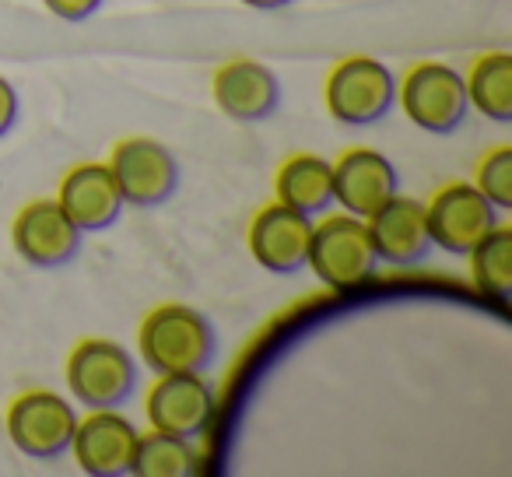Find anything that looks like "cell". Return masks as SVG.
<instances>
[{
    "label": "cell",
    "instance_id": "9a60e30c",
    "mask_svg": "<svg viewBox=\"0 0 512 477\" xmlns=\"http://www.w3.org/2000/svg\"><path fill=\"white\" fill-rule=\"evenodd\" d=\"M330 165H334V204L355 218H369L393 193H400L397 169L376 148H351Z\"/></svg>",
    "mask_w": 512,
    "mask_h": 477
},
{
    "label": "cell",
    "instance_id": "e0dca14e",
    "mask_svg": "<svg viewBox=\"0 0 512 477\" xmlns=\"http://www.w3.org/2000/svg\"><path fill=\"white\" fill-rule=\"evenodd\" d=\"M274 200L320 218L334 207V165L320 155H292L274 172Z\"/></svg>",
    "mask_w": 512,
    "mask_h": 477
},
{
    "label": "cell",
    "instance_id": "5bb4252c",
    "mask_svg": "<svg viewBox=\"0 0 512 477\" xmlns=\"http://www.w3.org/2000/svg\"><path fill=\"white\" fill-rule=\"evenodd\" d=\"M365 225H369V239H372V250H376L379 264L414 267L432 250L425 204L414 197L393 193L383 207H376V211L365 218Z\"/></svg>",
    "mask_w": 512,
    "mask_h": 477
},
{
    "label": "cell",
    "instance_id": "277c9868",
    "mask_svg": "<svg viewBox=\"0 0 512 477\" xmlns=\"http://www.w3.org/2000/svg\"><path fill=\"white\" fill-rule=\"evenodd\" d=\"M327 113L341 127H376L397 106V78L383 60L348 57L323 81Z\"/></svg>",
    "mask_w": 512,
    "mask_h": 477
},
{
    "label": "cell",
    "instance_id": "ffe728a7",
    "mask_svg": "<svg viewBox=\"0 0 512 477\" xmlns=\"http://www.w3.org/2000/svg\"><path fill=\"white\" fill-rule=\"evenodd\" d=\"M470 278L481 292L495 299H509L512 292V228L495 225L481 243L467 253Z\"/></svg>",
    "mask_w": 512,
    "mask_h": 477
},
{
    "label": "cell",
    "instance_id": "9c48e42d",
    "mask_svg": "<svg viewBox=\"0 0 512 477\" xmlns=\"http://www.w3.org/2000/svg\"><path fill=\"white\" fill-rule=\"evenodd\" d=\"M85 232L64 214L53 200H32L11 221V246L36 271H57L67 267L81 253Z\"/></svg>",
    "mask_w": 512,
    "mask_h": 477
},
{
    "label": "cell",
    "instance_id": "cb8c5ba5",
    "mask_svg": "<svg viewBox=\"0 0 512 477\" xmlns=\"http://www.w3.org/2000/svg\"><path fill=\"white\" fill-rule=\"evenodd\" d=\"M239 4H246V8H253V11H281V8H288L292 0H239Z\"/></svg>",
    "mask_w": 512,
    "mask_h": 477
},
{
    "label": "cell",
    "instance_id": "2e32d148",
    "mask_svg": "<svg viewBox=\"0 0 512 477\" xmlns=\"http://www.w3.org/2000/svg\"><path fill=\"white\" fill-rule=\"evenodd\" d=\"M57 204L64 214L81 228L85 235L106 232L120 221L123 214V193L116 186L109 162H81L60 179Z\"/></svg>",
    "mask_w": 512,
    "mask_h": 477
},
{
    "label": "cell",
    "instance_id": "44dd1931",
    "mask_svg": "<svg viewBox=\"0 0 512 477\" xmlns=\"http://www.w3.org/2000/svg\"><path fill=\"white\" fill-rule=\"evenodd\" d=\"M474 186L498 207V211H509L512 207V148L509 144L488 151V155L477 162Z\"/></svg>",
    "mask_w": 512,
    "mask_h": 477
},
{
    "label": "cell",
    "instance_id": "4fadbf2b",
    "mask_svg": "<svg viewBox=\"0 0 512 477\" xmlns=\"http://www.w3.org/2000/svg\"><path fill=\"white\" fill-rule=\"evenodd\" d=\"M211 95L232 123H264L281 106V81L260 60H228L214 71Z\"/></svg>",
    "mask_w": 512,
    "mask_h": 477
},
{
    "label": "cell",
    "instance_id": "ac0fdd59",
    "mask_svg": "<svg viewBox=\"0 0 512 477\" xmlns=\"http://www.w3.org/2000/svg\"><path fill=\"white\" fill-rule=\"evenodd\" d=\"M470 109L491 123H512V53H484L463 74Z\"/></svg>",
    "mask_w": 512,
    "mask_h": 477
},
{
    "label": "cell",
    "instance_id": "52a82bcc",
    "mask_svg": "<svg viewBox=\"0 0 512 477\" xmlns=\"http://www.w3.org/2000/svg\"><path fill=\"white\" fill-rule=\"evenodd\" d=\"M109 172L127 207H162L179 190V162L155 137H127L109 155Z\"/></svg>",
    "mask_w": 512,
    "mask_h": 477
},
{
    "label": "cell",
    "instance_id": "7c38bea8",
    "mask_svg": "<svg viewBox=\"0 0 512 477\" xmlns=\"http://www.w3.org/2000/svg\"><path fill=\"white\" fill-rule=\"evenodd\" d=\"M309 214L288 204H267L253 214L246 228L249 257L271 274H299L309 257V235H313Z\"/></svg>",
    "mask_w": 512,
    "mask_h": 477
},
{
    "label": "cell",
    "instance_id": "8fae6325",
    "mask_svg": "<svg viewBox=\"0 0 512 477\" xmlns=\"http://www.w3.org/2000/svg\"><path fill=\"white\" fill-rule=\"evenodd\" d=\"M144 414L155 432L197 439L214 418V390L204 372H169L151 383Z\"/></svg>",
    "mask_w": 512,
    "mask_h": 477
},
{
    "label": "cell",
    "instance_id": "8992f818",
    "mask_svg": "<svg viewBox=\"0 0 512 477\" xmlns=\"http://www.w3.org/2000/svg\"><path fill=\"white\" fill-rule=\"evenodd\" d=\"M8 439L29 460H60L71 449V435L78 425V411L64 393L29 390L18 393L4 414Z\"/></svg>",
    "mask_w": 512,
    "mask_h": 477
},
{
    "label": "cell",
    "instance_id": "7a4b0ae2",
    "mask_svg": "<svg viewBox=\"0 0 512 477\" xmlns=\"http://www.w3.org/2000/svg\"><path fill=\"white\" fill-rule=\"evenodd\" d=\"M137 362L127 348L106 337H85L71 348L64 365V383L74 404L88 411L123 407L137 390Z\"/></svg>",
    "mask_w": 512,
    "mask_h": 477
},
{
    "label": "cell",
    "instance_id": "5b68a950",
    "mask_svg": "<svg viewBox=\"0 0 512 477\" xmlns=\"http://www.w3.org/2000/svg\"><path fill=\"white\" fill-rule=\"evenodd\" d=\"M397 102L400 113L425 134H456L470 113L463 74L439 60L407 67L397 85Z\"/></svg>",
    "mask_w": 512,
    "mask_h": 477
},
{
    "label": "cell",
    "instance_id": "7402d4cb",
    "mask_svg": "<svg viewBox=\"0 0 512 477\" xmlns=\"http://www.w3.org/2000/svg\"><path fill=\"white\" fill-rule=\"evenodd\" d=\"M43 8L60 22H88L92 15H99L102 0H43Z\"/></svg>",
    "mask_w": 512,
    "mask_h": 477
},
{
    "label": "cell",
    "instance_id": "3957f363",
    "mask_svg": "<svg viewBox=\"0 0 512 477\" xmlns=\"http://www.w3.org/2000/svg\"><path fill=\"white\" fill-rule=\"evenodd\" d=\"M306 267L316 274V281L337 288V292L369 281L379 267V257L372 250L365 218H355L348 211L320 214V221H313V235H309Z\"/></svg>",
    "mask_w": 512,
    "mask_h": 477
},
{
    "label": "cell",
    "instance_id": "603a6c76",
    "mask_svg": "<svg viewBox=\"0 0 512 477\" xmlns=\"http://www.w3.org/2000/svg\"><path fill=\"white\" fill-rule=\"evenodd\" d=\"M18 123V92L4 74H0V137H8Z\"/></svg>",
    "mask_w": 512,
    "mask_h": 477
},
{
    "label": "cell",
    "instance_id": "6da1fadb",
    "mask_svg": "<svg viewBox=\"0 0 512 477\" xmlns=\"http://www.w3.org/2000/svg\"><path fill=\"white\" fill-rule=\"evenodd\" d=\"M137 351L141 362L155 376L169 372H207L218 355V334L200 309L183 302L155 306L137 327Z\"/></svg>",
    "mask_w": 512,
    "mask_h": 477
},
{
    "label": "cell",
    "instance_id": "30bf717a",
    "mask_svg": "<svg viewBox=\"0 0 512 477\" xmlns=\"http://www.w3.org/2000/svg\"><path fill=\"white\" fill-rule=\"evenodd\" d=\"M137 425L123 418L120 407H102V411H88L78 418L71 435V449L81 474L88 477H123L134 470L137 453Z\"/></svg>",
    "mask_w": 512,
    "mask_h": 477
},
{
    "label": "cell",
    "instance_id": "d6986e66",
    "mask_svg": "<svg viewBox=\"0 0 512 477\" xmlns=\"http://www.w3.org/2000/svg\"><path fill=\"white\" fill-rule=\"evenodd\" d=\"M197 449L193 439H179V435H165L151 428L148 435L141 432L134 453V470L137 477H190L197 474Z\"/></svg>",
    "mask_w": 512,
    "mask_h": 477
},
{
    "label": "cell",
    "instance_id": "ba28073f",
    "mask_svg": "<svg viewBox=\"0 0 512 477\" xmlns=\"http://www.w3.org/2000/svg\"><path fill=\"white\" fill-rule=\"evenodd\" d=\"M498 214L502 211L474 183H449L435 190V197L425 204L432 246L453 253V257H467L498 225Z\"/></svg>",
    "mask_w": 512,
    "mask_h": 477
}]
</instances>
